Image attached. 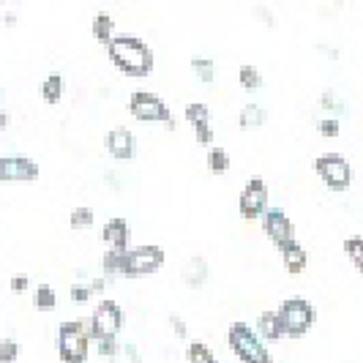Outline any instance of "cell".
Segmentation results:
<instances>
[{
  "instance_id": "obj_37",
  "label": "cell",
  "mask_w": 363,
  "mask_h": 363,
  "mask_svg": "<svg viewBox=\"0 0 363 363\" xmlns=\"http://www.w3.org/2000/svg\"><path fill=\"white\" fill-rule=\"evenodd\" d=\"M30 287V276H25V273H17V276H11V281H9V290L11 292H28Z\"/></svg>"
},
{
  "instance_id": "obj_18",
  "label": "cell",
  "mask_w": 363,
  "mask_h": 363,
  "mask_svg": "<svg viewBox=\"0 0 363 363\" xmlns=\"http://www.w3.org/2000/svg\"><path fill=\"white\" fill-rule=\"evenodd\" d=\"M265 123H268V112H265V107L255 104V101L243 104L240 112H238V126L243 131H255V128H262Z\"/></svg>"
},
{
  "instance_id": "obj_36",
  "label": "cell",
  "mask_w": 363,
  "mask_h": 363,
  "mask_svg": "<svg viewBox=\"0 0 363 363\" xmlns=\"http://www.w3.org/2000/svg\"><path fill=\"white\" fill-rule=\"evenodd\" d=\"M255 17L259 19L265 28H276V17H273V11L268 9V6H262V3L255 6Z\"/></svg>"
},
{
  "instance_id": "obj_17",
  "label": "cell",
  "mask_w": 363,
  "mask_h": 363,
  "mask_svg": "<svg viewBox=\"0 0 363 363\" xmlns=\"http://www.w3.org/2000/svg\"><path fill=\"white\" fill-rule=\"evenodd\" d=\"M279 255H281L284 271L290 273V276H301V273L309 268V255H306V249H303L298 240H295L292 246H287V249H281Z\"/></svg>"
},
{
  "instance_id": "obj_13",
  "label": "cell",
  "mask_w": 363,
  "mask_h": 363,
  "mask_svg": "<svg viewBox=\"0 0 363 363\" xmlns=\"http://www.w3.org/2000/svg\"><path fill=\"white\" fill-rule=\"evenodd\" d=\"M104 147L115 162H131L137 156V137L128 126H112L104 137Z\"/></svg>"
},
{
  "instance_id": "obj_19",
  "label": "cell",
  "mask_w": 363,
  "mask_h": 363,
  "mask_svg": "<svg viewBox=\"0 0 363 363\" xmlns=\"http://www.w3.org/2000/svg\"><path fill=\"white\" fill-rule=\"evenodd\" d=\"M91 33H93V38L101 44V47H107L109 41L118 36V33H115V19H112V14H107V11H99V14L93 17V22H91Z\"/></svg>"
},
{
  "instance_id": "obj_2",
  "label": "cell",
  "mask_w": 363,
  "mask_h": 363,
  "mask_svg": "<svg viewBox=\"0 0 363 363\" xmlns=\"http://www.w3.org/2000/svg\"><path fill=\"white\" fill-rule=\"evenodd\" d=\"M91 323L88 320H66L57 325V358L60 363H88L91 355Z\"/></svg>"
},
{
  "instance_id": "obj_35",
  "label": "cell",
  "mask_w": 363,
  "mask_h": 363,
  "mask_svg": "<svg viewBox=\"0 0 363 363\" xmlns=\"http://www.w3.org/2000/svg\"><path fill=\"white\" fill-rule=\"evenodd\" d=\"M118 339H101V342H96V352H99V358H104V361H109L115 352H118Z\"/></svg>"
},
{
  "instance_id": "obj_25",
  "label": "cell",
  "mask_w": 363,
  "mask_h": 363,
  "mask_svg": "<svg viewBox=\"0 0 363 363\" xmlns=\"http://www.w3.org/2000/svg\"><path fill=\"white\" fill-rule=\"evenodd\" d=\"M33 306L36 311H55L57 309V292H55L52 284H38L36 292H33Z\"/></svg>"
},
{
  "instance_id": "obj_33",
  "label": "cell",
  "mask_w": 363,
  "mask_h": 363,
  "mask_svg": "<svg viewBox=\"0 0 363 363\" xmlns=\"http://www.w3.org/2000/svg\"><path fill=\"white\" fill-rule=\"evenodd\" d=\"M320 107L328 109V112H336V115H339V112H345V104L336 99V93H333V91L320 93Z\"/></svg>"
},
{
  "instance_id": "obj_22",
  "label": "cell",
  "mask_w": 363,
  "mask_h": 363,
  "mask_svg": "<svg viewBox=\"0 0 363 363\" xmlns=\"http://www.w3.org/2000/svg\"><path fill=\"white\" fill-rule=\"evenodd\" d=\"M342 252L347 255L350 265L363 276V235H350L342 240Z\"/></svg>"
},
{
  "instance_id": "obj_28",
  "label": "cell",
  "mask_w": 363,
  "mask_h": 363,
  "mask_svg": "<svg viewBox=\"0 0 363 363\" xmlns=\"http://www.w3.org/2000/svg\"><path fill=\"white\" fill-rule=\"evenodd\" d=\"M107 363H143L140 347L134 345V342H121V345H118V352H115Z\"/></svg>"
},
{
  "instance_id": "obj_1",
  "label": "cell",
  "mask_w": 363,
  "mask_h": 363,
  "mask_svg": "<svg viewBox=\"0 0 363 363\" xmlns=\"http://www.w3.org/2000/svg\"><path fill=\"white\" fill-rule=\"evenodd\" d=\"M107 57L118 72L131 79H145L156 69V57H153L150 44L131 33L112 38L107 44Z\"/></svg>"
},
{
  "instance_id": "obj_20",
  "label": "cell",
  "mask_w": 363,
  "mask_h": 363,
  "mask_svg": "<svg viewBox=\"0 0 363 363\" xmlns=\"http://www.w3.org/2000/svg\"><path fill=\"white\" fill-rule=\"evenodd\" d=\"M205 164H208V172H211V175H224V172L233 167V159H230L227 147L211 145L208 147V156H205Z\"/></svg>"
},
{
  "instance_id": "obj_15",
  "label": "cell",
  "mask_w": 363,
  "mask_h": 363,
  "mask_svg": "<svg viewBox=\"0 0 363 363\" xmlns=\"http://www.w3.org/2000/svg\"><path fill=\"white\" fill-rule=\"evenodd\" d=\"M183 284L186 287H191V290H200L208 284V279H211V265H208V259L202 255H194L186 259V265H183Z\"/></svg>"
},
{
  "instance_id": "obj_26",
  "label": "cell",
  "mask_w": 363,
  "mask_h": 363,
  "mask_svg": "<svg viewBox=\"0 0 363 363\" xmlns=\"http://www.w3.org/2000/svg\"><path fill=\"white\" fill-rule=\"evenodd\" d=\"M186 361L189 363H218L216 352L205 342H186Z\"/></svg>"
},
{
  "instance_id": "obj_39",
  "label": "cell",
  "mask_w": 363,
  "mask_h": 363,
  "mask_svg": "<svg viewBox=\"0 0 363 363\" xmlns=\"http://www.w3.org/2000/svg\"><path fill=\"white\" fill-rule=\"evenodd\" d=\"M9 123H11V115H9V112H0V128L6 131V128H9Z\"/></svg>"
},
{
  "instance_id": "obj_21",
  "label": "cell",
  "mask_w": 363,
  "mask_h": 363,
  "mask_svg": "<svg viewBox=\"0 0 363 363\" xmlns=\"http://www.w3.org/2000/svg\"><path fill=\"white\" fill-rule=\"evenodd\" d=\"M238 85H240L243 91H249V93L259 91V88L265 85V79H262V72L257 69L255 63H243V66L238 69Z\"/></svg>"
},
{
  "instance_id": "obj_23",
  "label": "cell",
  "mask_w": 363,
  "mask_h": 363,
  "mask_svg": "<svg viewBox=\"0 0 363 363\" xmlns=\"http://www.w3.org/2000/svg\"><path fill=\"white\" fill-rule=\"evenodd\" d=\"M189 66H191V72H194V77L200 79L202 85H211V82L216 79V63H213L211 57L194 55V57L189 60Z\"/></svg>"
},
{
  "instance_id": "obj_24",
  "label": "cell",
  "mask_w": 363,
  "mask_h": 363,
  "mask_svg": "<svg viewBox=\"0 0 363 363\" xmlns=\"http://www.w3.org/2000/svg\"><path fill=\"white\" fill-rule=\"evenodd\" d=\"M63 91H66V82H63L60 74H50V77L41 82V99H44L47 104H57V101L63 99Z\"/></svg>"
},
{
  "instance_id": "obj_40",
  "label": "cell",
  "mask_w": 363,
  "mask_h": 363,
  "mask_svg": "<svg viewBox=\"0 0 363 363\" xmlns=\"http://www.w3.org/2000/svg\"><path fill=\"white\" fill-rule=\"evenodd\" d=\"M320 50H323V52H325L330 60H336V57H339V50H333V47H320Z\"/></svg>"
},
{
  "instance_id": "obj_27",
  "label": "cell",
  "mask_w": 363,
  "mask_h": 363,
  "mask_svg": "<svg viewBox=\"0 0 363 363\" xmlns=\"http://www.w3.org/2000/svg\"><path fill=\"white\" fill-rule=\"evenodd\" d=\"M93 224H96V213L88 205H79V208H74L72 213H69V227L72 230H91Z\"/></svg>"
},
{
  "instance_id": "obj_11",
  "label": "cell",
  "mask_w": 363,
  "mask_h": 363,
  "mask_svg": "<svg viewBox=\"0 0 363 363\" xmlns=\"http://www.w3.org/2000/svg\"><path fill=\"white\" fill-rule=\"evenodd\" d=\"M183 115H186V123L194 131L197 145L202 147L213 145V123H211L213 118H211V107L205 101H189L186 109H183Z\"/></svg>"
},
{
  "instance_id": "obj_6",
  "label": "cell",
  "mask_w": 363,
  "mask_h": 363,
  "mask_svg": "<svg viewBox=\"0 0 363 363\" xmlns=\"http://www.w3.org/2000/svg\"><path fill=\"white\" fill-rule=\"evenodd\" d=\"M128 112L134 121L140 123H164L169 131H175L178 123L172 118V109L167 107L159 93H150V91H134L128 96Z\"/></svg>"
},
{
  "instance_id": "obj_34",
  "label": "cell",
  "mask_w": 363,
  "mask_h": 363,
  "mask_svg": "<svg viewBox=\"0 0 363 363\" xmlns=\"http://www.w3.org/2000/svg\"><path fill=\"white\" fill-rule=\"evenodd\" d=\"M69 295H72L74 303H88L93 298L91 287H88V284H79V281H74L72 287H69Z\"/></svg>"
},
{
  "instance_id": "obj_3",
  "label": "cell",
  "mask_w": 363,
  "mask_h": 363,
  "mask_svg": "<svg viewBox=\"0 0 363 363\" xmlns=\"http://www.w3.org/2000/svg\"><path fill=\"white\" fill-rule=\"evenodd\" d=\"M227 345L230 352L235 355L240 363H273V355L268 345L259 339L255 328L243 320H233L227 328Z\"/></svg>"
},
{
  "instance_id": "obj_8",
  "label": "cell",
  "mask_w": 363,
  "mask_h": 363,
  "mask_svg": "<svg viewBox=\"0 0 363 363\" xmlns=\"http://www.w3.org/2000/svg\"><path fill=\"white\" fill-rule=\"evenodd\" d=\"M314 172L330 191H347L352 186V167L342 153H323L314 159Z\"/></svg>"
},
{
  "instance_id": "obj_32",
  "label": "cell",
  "mask_w": 363,
  "mask_h": 363,
  "mask_svg": "<svg viewBox=\"0 0 363 363\" xmlns=\"http://www.w3.org/2000/svg\"><path fill=\"white\" fill-rule=\"evenodd\" d=\"M167 320H169V328H172L175 339L178 342H189V325H186V320H183L181 314H169Z\"/></svg>"
},
{
  "instance_id": "obj_16",
  "label": "cell",
  "mask_w": 363,
  "mask_h": 363,
  "mask_svg": "<svg viewBox=\"0 0 363 363\" xmlns=\"http://www.w3.org/2000/svg\"><path fill=\"white\" fill-rule=\"evenodd\" d=\"M255 330L259 333V339H262L265 345H279V342L284 339V328H281V323H279V314L271 309H265L257 314Z\"/></svg>"
},
{
  "instance_id": "obj_38",
  "label": "cell",
  "mask_w": 363,
  "mask_h": 363,
  "mask_svg": "<svg viewBox=\"0 0 363 363\" xmlns=\"http://www.w3.org/2000/svg\"><path fill=\"white\" fill-rule=\"evenodd\" d=\"M88 287H91L93 298H96V295H104V290H107V279H104V276H93L91 281H88Z\"/></svg>"
},
{
  "instance_id": "obj_30",
  "label": "cell",
  "mask_w": 363,
  "mask_h": 363,
  "mask_svg": "<svg viewBox=\"0 0 363 363\" xmlns=\"http://www.w3.org/2000/svg\"><path fill=\"white\" fill-rule=\"evenodd\" d=\"M121 255L123 252H112V249L101 255V273L104 276H121Z\"/></svg>"
},
{
  "instance_id": "obj_12",
  "label": "cell",
  "mask_w": 363,
  "mask_h": 363,
  "mask_svg": "<svg viewBox=\"0 0 363 363\" xmlns=\"http://www.w3.org/2000/svg\"><path fill=\"white\" fill-rule=\"evenodd\" d=\"M41 169L28 156H3L0 159V181L3 183H30L38 181Z\"/></svg>"
},
{
  "instance_id": "obj_10",
  "label": "cell",
  "mask_w": 363,
  "mask_h": 363,
  "mask_svg": "<svg viewBox=\"0 0 363 363\" xmlns=\"http://www.w3.org/2000/svg\"><path fill=\"white\" fill-rule=\"evenodd\" d=\"M259 224H262L265 238L271 240L279 252L292 246V243L298 240L295 224H292V218L287 216V211H281V208H268V211L259 216Z\"/></svg>"
},
{
  "instance_id": "obj_29",
  "label": "cell",
  "mask_w": 363,
  "mask_h": 363,
  "mask_svg": "<svg viewBox=\"0 0 363 363\" xmlns=\"http://www.w3.org/2000/svg\"><path fill=\"white\" fill-rule=\"evenodd\" d=\"M317 134L325 137V140H336V137L342 134V121H339L336 115H328V118H323V121L317 123Z\"/></svg>"
},
{
  "instance_id": "obj_43",
  "label": "cell",
  "mask_w": 363,
  "mask_h": 363,
  "mask_svg": "<svg viewBox=\"0 0 363 363\" xmlns=\"http://www.w3.org/2000/svg\"><path fill=\"white\" fill-rule=\"evenodd\" d=\"M0 6H3V0H0Z\"/></svg>"
},
{
  "instance_id": "obj_31",
  "label": "cell",
  "mask_w": 363,
  "mask_h": 363,
  "mask_svg": "<svg viewBox=\"0 0 363 363\" xmlns=\"http://www.w3.org/2000/svg\"><path fill=\"white\" fill-rule=\"evenodd\" d=\"M19 361V342L14 339H0V363H17Z\"/></svg>"
},
{
  "instance_id": "obj_41",
  "label": "cell",
  "mask_w": 363,
  "mask_h": 363,
  "mask_svg": "<svg viewBox=\"0 0 363 363\" xmlns=\"http://www.w3.org/2000/svg\"><path fill=\"white\" fill-rule=\"evenodd\" d=\"M0 109H3V85H0Z\"/></svg>"
},
{
  "instance_id": "obj_4",
  "label": "cell",
  "mask_w": 363,
  "mask_h": 363,
  "mask_svg": "<svg viewBox=\"0 0 363 363\" xmlns=\"http://www.w3.org/2000/svg\"><path fill=\"white\" fill-rule=\"evenodd\" d=\"M276 314H279V323L284 328V339H292V342L303 339L314 328V323H317V309L306 298H287V301H281Z\"/></svg>"
},
{
  "instance_id": "obj_5",
  "label": "cell",
  "mask_w": 363,
  "mask_h": 363,
  "mask_svg": "<svg viewBox=\"0 0 363 363\" xmlns=\"http://www.w3.org/2000/svg\"><path fill=\"white\" fill-rule=\"evenodd\" d=\"M164 262H167V252L159 243H143V246L126 249L121 255V276H126V279L153 276L162 271Z\"/></svg>"
},
{
  "instance_id": "obj_14",
  "label": "cell",
  "mask_w": 363,
  "mask_h": 363,
  "mask_svg": "<svg viewBox=\"0 0 363 363\" xmlns=\"http://www.w3.org/2000/svg\"><path fill=\"white\" fill-rule=\"evenodd\" d=\"M101 240L112 252H126L131 249V227L123 216H112L101 227Z\"/></svg>"
},
{
  "instance_id": "obj_7",
  "label": "cell",
  "mask_w": 363,
  "mask_h": 363,
  "mask_svg": "<svg viewBox=\"0 0 363 363\" xmlns=\"http://www.w3.org/2000/svg\"><path fill=\"white\" fill-rule=\"evenodd\" d=\"M88 323H91L93 342H101V339H118V336H121V330L126 328V314H123V309H121V303H118V301H112V298H101V301L96 303L93 314L88 317Z\"/></svg>"
},
{
  "instance_id": "obj_42",
  "label": "cell",
  "mask_w": 363,
  "mask_h": 363,
  "mask_svg": "<svg viewBox=\"0 0 363 363\" xmlns=\"http://www.w3.org/2000/svg\"><path fill=\"white\" fill-rule=\"evenodd\" d=\"M333 3H347V0H333Z\"/></svg>"
},
{
  "instance_id": "obj_9",
  "label": "cell",
  "mask_w": 363,
  "mask_h": 363,
  "mask_svg": "<svg viewBox=\"0 0 363 363\" xmlns=\"http://www.w3.org/2000/svg\"><path fill=\"white\" fill-rule=\"evenodd\" d=\"M271 208V191H268V183L262 178H249L240 197H238V213L243 221H257L265 211Z\"/></svg>"
}]
</instances>
